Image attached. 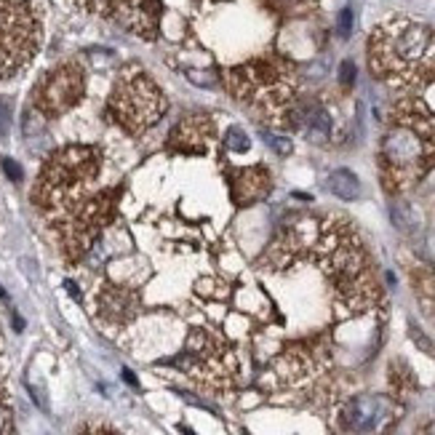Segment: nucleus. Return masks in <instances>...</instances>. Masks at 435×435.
I'll use <instances>...</instances> for the list:
<instances>
[{
    "label": "nucleus",
    "instance_id": "nucleus-1",
    "mask_svg": "<svg viewBox=\"0 0 435 435\" xmlns=\"http://www.w3.org/2000/svg\"><path fill=\"white\" fill-rule=\"evenodd\" d=\"M382 182L390 193L416 184L435 166V113L419 99L398 102L379 142Z\"/></svg>",
    "mask_w": 435,
    "mask_h": 435
},
{
    "label": "nucleus",
    "instance_id": "nucleus-2",
    "mask_svg": "<svg viewBox=\"0 0 435 435\" xmlns=\"http://www.w3.org/2000/svg\"><path fill=\"white\" fill-rule=\"evenodd\" d=\"M369 61L379 80L396 88H422L435 80V27L425 21H382L369 43Z\"/></svg>",
    "mask_w": 435,
    "mask_h": 435
},
{
    "label": "nucleus",
    "instance_id": "nucleus-3",
    "mask_svg": "<svg viewBox=\"0 0 435 435\" xmlns=\"http://www.w3.org/2000/svg\"><path fill=\"white\" fill-rule=\"evenodd\" d=\"M99 153L86 144H70L57 150L46 160V168L40 174L35 200L46 214L70 219L80 211L91 198L88 187L99 177Z\"/></svg>",
    "mask_w": 435,
    "mask_h": 435
},
{
    "label": "nucleus",
    "instance_id": "nucleus-4",
    "mask_svg": "<svg viewBox=\"0 0 435 435\" xmlns=\"http://www.w3.org/2000/svg\"><path fill=\"white\" fill-rule=\"evenodd\" d=\"M233 97L259 110L276 126H289V113L297 104V70L278 57H262L227 72Z\"/></svg>",
    "mask_w": 435,
    "mask_h": 435
},
{
    "label": "nucleus",
    "instance_id": "nucleus-5",
    "mask_svg": "<svg viewBox=\"0 0 435 435\" xmlns=\"http://www.w3.org/2000/svg\"><path fill=\"white\" fill-rule=\"evenodd\" d=\"M43 43L40 0H0V83L35 59Z\"/></svg>",
    "mask_w": 435,
    "mask_h": 435
},
{
    "label": "nucleus",
    "instance_id": "nucleus-6",
    "mask_svg": "<svg viewBox=\"0 0 435 435\" xmlns=\"http://www.w3.org/2000/svg\"><path fill=\"white\" fill-rule=\"evenodd\" d=\"M107 113L113 123H118L128 134H142L155 126L166 113V97L147 72H142L139 67H128L120 72L110 94Z\"/></svg>",
    "mask_w": 435,
    "mask_h": 435
},
{
    "label": "nucleus",
    "instance_id": "nucleus-7",
    "mask_svg": "<svg viewBox=\"0 0 435 435\" xmlns=\"http://www.w3.org/2000/svg\"><path fill=\"white\" fill-rule=\"evenodd\" d=\"M83 70L78 64H61L57 70L46 72L32 91V102L43 118H57L75 107L83 97Z\"/></svg>",
    "mask_w": 435,
    "mask_h": 435
},
{
    "label": "nucleus",
    "instance_id": "nucleus-8",
    "mask_svg": "<svg viewBox=\"0 0 435 435\" xmlns=\"http://www.w3.org/2000/svg\"><path fill=\"white\" fill-rule=\"evenodd\" d=\"M390 414V403L382 396H358L342 406V427L353 433H371Z\"/></svg>",
    "mask_w": 435,
    "mask_h": 435
},
{
    "label": "nucleus",
    "instance_id": "nucleus-9",
    "mask_svg": "<svg viewBox=\"0 0 435 435\" xmlns=\"http://www.w3.org/2000/svg\"><path fill=\"white\" fill-rule=\"evenodd\" d=\"M113 17L126 30L137 32L142 38H155L160 19L158 0H115L113 3Z\"/></svg>",
    "mask_w": 435,
    "mask_h": 435
},
{
    "label": "nucleus",
    "instance_id": "nucleus-10",
    "mask_svg": "<svg viewBox=\"0 0 435 435\" xmlns=\"http://www.w3.org/2000/svg\"><path fill=\"white\" fill-rule=\"evenodd\" d=\"M214 134V126L209 115H193L184 118L171 131V147L182 153H209V139Z\"/></svg>",
    "mask_w": 435,
    "mask_h": 435
},
{
    "label": "nucleus",
    "instance_id": "nucleus-11",
    "mask_svg": "<svg viewBox=\"0 0 435 435\" xmlns=\"http://www.w3.org/2000/svg\"><path fill=\"white\" fill-rule=\"evenodd\" d=\"M270 174L264 168H243L233 177V200L246 206L257 203L270 193Z\"/></svg>",
    "mask_w": 435,
    "mask_h": 435
},
{
    "label": "nucleus",
    "instance_id": "nucleus-12",
    "mask_svg": "<svg viewBox=\"0 0 435 435\" xmlns=\"http://www.w3.org/2000/svg\"><path fill=\"white\" fill-rule=\"evenodd\" d=\"M326 184H329V190L334 193L339 200H356L360 195V182L353 171H347V168H336L329 174L326 179Z\"/></svg>",
    "mask_w": 435,
    "mask_h": 435
},
{
    "label": "nucleus",
    "instance_id": "nucleus-13",
    "mask_svg": "<svg viewBox=\"0 0 435 435\" xmlns=\"http://www.w3.org/2000/svg\"><path fill=\"white\" fill-rule=\"evenodd\" d=\"M390 219H393V224H396L400 233H414L416 227H419V217L412 211V206H406V203L390 206Z\"/></svg>",
    "mask_w": 435,
    "mask_h": 435
},
{
    "label": "nucleus",
    "instance_id": "nucleus-14",
    "mask_svg": "<svg viewBox=\"0 0 435 435\" xmlns=\"http://www.w3.org/2000/svg\"><path fill=\"white\" fill-rule=\"evenodd\" d=\"M224 144H227V150H233V153H249V147H251L249 134H246L240 126H230V128H227Z\"/></svg>",
    "mask_w": 435,
    "mask_h": 435
},
{
    "label": "nucleus",
    "instance_id": "nucleus-15",
    "mask_svg": "<svg viewBox=\"0 0 435 435\" xmlns=\"http://www.w3.org/2000/svg\"><path fill=\"white\" fill-rule=\"evenodd\" d=\"M262 139L267 142L270 150H276L278 155H291L294 153V142L283 134H276V131H262Z\"/></svg>",
    "mask_w": 435,
    "mask_h": 435
},
{
    "label": "nucleus",
    "instance_id": "nucleus-16",
    "mask_svg": "<svg viewBox=\"0 0 435 435\" xmlns=\"http://www.w3.org/2000/svg\"><path fill=\"white\" fill-rule=\"evenodd\" d=\"M313 3H316V0H273V6L280 8V11H286V14H302V11H307Z\"/></svg>",
    "mask_w": 435,
    "mask_h": 435
},
{
    "label": "nucleus",
    "instance_id": "nucleus-17",
    "mask_svg": "<svg viewBox=\"0 0 435 435\" xmlns=\"http://www.w3.org/2000/svg\"><path fill=\"white\" fill-rule=\"evenodd\" d=\"M336 32H339V38H345V40L353 35V8H342V11H339Z\"/></svg>",
    "mask_w": 435,
    "mask_h": 435
},
{
    "label": "nucleus",
    "instance_id": "nucleus-18",
    "mask_svg": "<svg viewBox=\"0 0 435 435\" xmlns=\"http://www.w3.org/2000/svg\"><path fill=\"white\" fill-rule=\"evenodd\" d=\"M356 75H358L356 64H353V61H342V67H339V83H342L345 88H350V86L356 83Z\"/></svg>",
    "mask_w": 435,
    "mask_h": 435
},
{
    "label": "nucleus",
    "instance_id": "nucleus-19",
    "mask_svg": "<svg viewBox=\"0 0 435 435\" xmlns=\"http://www.w3.org/2000/svg\"><path fill=\"white\" fill-rule=\"evenodd\" d=\"M11 128V102L0 99V137H6Z\"/></svg>",
    "mask_w": 435,
    "mask_h": 435
},
{
    "label": "nucleus",
    "instance_id": "nucleus-20",
    "mask_svg": "<svg viewBox=\"0 0 435 435\" xmlns=\"http://www.w3.org/2000/svg\"><path fill=\"white\" fill-rule=\"evenodd\" d=\"M187 75L190 80L195 83V86H214L217 78H214V72H200V70H187Z\"/></svg>",
    "mask_w": 435,
    "mask_h": 435
},
{
    "label": "nucleus",
    "instance_id": "nucleus-21",
    "mask_svg": "<svg viewBox=\"0 0 435 435\" xmlns=\"http://www.w3.org/2000/svg\"><path fill=\"white\" fill-rule=\"evenodd\" d=\"M3 171H6V177L8 179H14V182H21V168H19V163L17 160H11V158H6L3 160Z\"/></svg>",
    "mask_w": 435,
    "mask_h": 435
},
{
    "label": "nucleus",
    "instance_id": "nucleus-22",
    "mask_svg": "<svg viewBox=\"0 0 435 435\" xmlns=\"http://www.w3.org/2000/svg\"><path fill=\"white\" fill-rule=\"evenodd\" d=\"M0 435H11V412L0 406Z\"/></svg>",
    "mask_w": 435,
    "mask_h": 435
},
{
    "label": "nucleus",
    "instance_id": "nucleus-23",
    "mask_svg": "<svg viewBox=\"0 0 435 435\" xmlns=\"http://www.w3.org/2000/svg\"><path fill=\"white\" fill-rule=\"evenodd\" d=\"M64 289L72 294V299H78V302H80V289L75 286V283H72V280H64Z\"/></svg>",
    "mask_w": 435,
    "mask_h": 435
},
{
    "label": "nucleus",
    "instance_id": "nucleus-24",
    "mask_svg": "<svg viewBox=\"0 0 435 435\" xmlns=\"http://www.w3.org/2000/svg\"><path fill=\"white\" fill-rule=\"evenodd\" d=\"M123 376H126V382H128V385H131V387H137V376L131 374V371H128V369H123Z\"/></svg>",
    "mask_w": 435,
    "mask_h": 435
},
{
    "label": "nucleus",
    "instance_id": "nucleus-25",
    "mask_svg": "<svg viewBox=\"0 0 435 435\" xmlns=\"http://www.w3.org/2000/svg\"><path fill=\"white\" fill-rule=\"evenodd\" d=\"M179 433H182V435H195L193 430H190V427H187V425H182V427H179Z\"/></svg>",
    "mask_w": 435,
    "mask_h": 435
},
{
    "label": "nucleus",
    "instance_id": "nucleus-26",
    "mask_svg": "<svg viewBox=\"0 0 435 435\" xmlns=\"http://www.w3.org/2000/svg\"><path fill=\"white\" fill-rule=\"evenodd\" d=\"M78 3H83V6H94L97 0H78Z\"/></svg>",
    "mask_w": 435,
    "mask_h": 435
},
{
    "label": "nucleus",
    "instance_id": "nucleus-27",
    "mask_svg": "<svg viewBox=\"0 0 435 435\" xmlns=\"http://www.w3.org/2000/svg\"><path fill=\"white\" fill-rule=\"evenodd\" d=\"M433 435H435V427H433Z\"/></svg>",
    "mask_w": 435,
    "mask_h": 435
}]
</instances>
